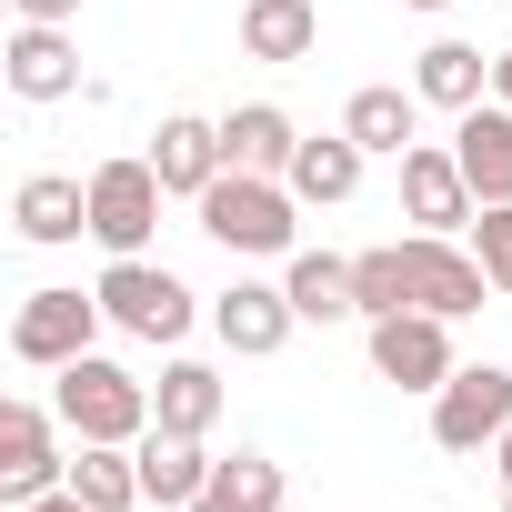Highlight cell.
I'll return each mask as SVG.
<instances>
[{
  "label": "cell",
  "mask_w": 512,
  "mask_h": 512,
  "mask_svg": "<svg viewBox=\"0 0 512 512\" xmlns=\"http://www.w3.org/2000/svg\"><path fill=\"white\" fill-rule=\"evenodd\" d=\"M191 211H201V231L221 251H241V262H282V251L302 241V191L272 181V171H221Z\"/></svg>",
  "instance_id": "1"
},
{
  "label": "cell",
  "mask_w": 512,
  "mask_h": 512,
  "mask_svg": "<svg viewBox=\"0 0 512 512\" xmlns=\"http://www.w3.org/2000/svg\"><path fill=\"white\" fill-rule=\"evenodd\" d=\"M51 412H61L81 442H141V432H151V382H131L121 362L81 352V362H61V392H51Z\"/></svg>",
  "instance_id": "2"
},
{
  "label": "cell",
  "mask_w": 512,
  "mask_h": 512,
  "mask_svg": "<svg viewBox=\"0 0 512 512\" xmlns=\"http://www.w3.org/2000/svg\"><path fill=\"white\" fill-rule=\"evenodd\" d=\"M161 171L151 161H101L91 171V241L111 251V262H141V241L161 231Z\"/></svg>",
  "instance_id": "3"
},
{
  "label": "cell",
  "mask_w": 512,
  "mask_h": 512,
  "mask_svg": "<svg viewBox=\"0 0 512 512\" xmlns=\"http://www.w3.org/2000/svg\"><path fill=\"white\" fill-rule=\"evenodd\" d=\"M111 312H101V292H71V282H51V292H31L21 302V322H11V352L31 362V372H61V362H81L91 352V332H101Z\"/></svg>",
  "instance_id": "4"
},
{
  "label": "cell",
  "mask_w": 512,
  "mask_h": 512,
  "mask_svg": "<svg viewBox=\"0 0 512 512\" xmlns=\"http://www.w3.org/2000/svg\"><path fill=\"white\" fill-rule=\"evenodd\" d=\"M512 432V372L502 362H462L442 392H432V442L442 452H482Z\"/></svg>",
  "instance_id": "5"
},
{
  "label": "cell",
  "mask_w": 512,
  "mask_h": 512,
  "mask_svg": "<svg viewBox=\"0 0 512 512\" xmlns=\"http://www.w3.org/2000/svg\"><path fill=\"white\" fill-rule=\"evenodd\" d=\"M402 282H412V312H442V322L482 312V292H492L482 251H462L452 231H412V241H402Z\"/></svg>",
  "instance_id": "6"
},
{
  "label": "cell",
  "mask_w": 512,
  "mask_h": 512,
  "mask_svg": "<svg viewBox=\"0 0 512 512\" xmlns=\"http://www.w3.org/2000/svg\"><path fill=\"white\" fill-rule=\"evenodd\" d=\"M91 292H101V312H111L131 342H181V332H191V292H181L161 262H111Z\"/></svg>",
  "instance_id": "7"
},
{
  "label": "cell",
  "mask_w": 512,
  "mask_h": 512,
  "mask_svg": "<svg viewBox=\"0 0 512 512\" xmlns=\"http://www.w3.org/2000/svg\"><path fill=\"white\" fill-rule=\"evenodd\" d=\"M372 372L402 382V392H442L462 362H452V322L442 312H382L372 322Z\"/></svg>",
  "instance_id": "8"
},
{
  "label": "cell",
  "mask_w": 512,
  "mask_h": 512,
  "mask_svg": "<svg viewBox=\"0 0 512 512\" xmlns=\"http://www.w3.org/2000/svg\"><path fill=\"white\" fill-rule=\"evenodd\" d=\"M71 482V462H61V442H51V412L41 402H11L0 412V492L11 502H41V492H61Z\"/></svg>",
  "instance_id": "9"
},
{
  "label": "cell",
  "mask_w": 512,
  "mask_h": 512,
  "mask_svg": "<svg viewBox=\"0 0 512 512\" xmlns=\"http://www.w3.org/2000/svg\"><path fill=\"white\" fill-rule=\"evenodd\" d=\"M472 181H462V161L452 151H432V141H412L402 151V221H422V231H472Z\"/></svg>",
  "instance_id": "10"
},
{
  "label": "cell",
  "mask_w": 512,
  "mask_h": 512,
  "mask_svg": "<svg viewBox=\"0 0 512 512\" xmlns=\"http://www.w3.org/2000/svg\"><path fill=\"white\" fill-rule=\"evenodd\" d=\"M151 171H161V191L171 201H201L231 161H221V121H201V111H171L161 131H151Z\"/></svg>",
  "instance_id": "11"
},
{
  "label": "cell",
  "mask_w": 512,
  "mask_h": 512,
  "mask_svg": "<svg viewBox=\"0 0 512 512\" xmlns=\"http://www.w3.org/2000/svg\"><path fill=\"white\" fill-rule=\"evenodd\" d=\"M292 322H302V312H292V292H272V282H231V292L211 302V332H221L241 362H272V352L292 342Z\"/></svg>",
  "instance_id": "12"
},
{
  "label": "cell",
  "mask_w": 512,
  "mask_h": 512,
  "mask_svg": "<svg viewBox=\"0 0 512 512\" xmlns=\"http://www.w3.org/2000/svg\"><path fill=\"white\" fill-rule=\"evenodd\" d=\"M0 71H11L21 101H71V91H81V51L61 41V21H21L11 51H0Z\"/></svg>",
  "instance_id": "13"
},
{
  "label": "cell",
  "mask_w": 512,
  "mask_h": 512,
  "mask_svg": "<svg viewBox=\"0 0 512 512\" xmlns=\"http://www.w3.org/2000/svg\"><path fill=\"white\" fill-rule=\"evenodd\" d=\"M452 161H462L472 201H512V111L502 101H472L462 131H452Z\"/></svg>",
  "instance_id": "14"
},
{
  "label": "cell",
  "mask_w": 512,
  "mask_h": 512,
  "mask_svg": "<svg viewBox=\"0 0 512 512\" xmlns=\"http://www.w3.org/2000/svg\"><path fill=\"white\" fill-rule=\"evenodd\" d=\"M131 452H141V502H161V512H191V502H201V482H211V452H201V442H181V432L151 422Z\"/></svg>",
  "instance_id": "15"
},
{
  "label": "cell",
  "mask_w": 512,
  "mask_h": 512,
  "mask_svg": "<svg viewBox=\"0 0 512 512\" xmlns=\"http://www.w3.org/2000/svg\"><path fill=\"white\" fill-rule=\"evenodd\" d=\"M292 151H302V131H292L282 101H241V111L221 121V161H231V171H272V181H282Z\"/></svg>",
  "instance_id": "16"
},
{
  "label": "cell",
  "mask_w": 512,
  "mask_h": 512,
  "mask_svg": "<svg viewBox=\"0 0 512 512\" xmlns=\"http://www.w3.org/2000/svg\"><path fill=\"white\" fill-rule=\"evenodd\" d=\"M11 221H21V241L61 251V241H81V231H91V181H61V171H41V181H21Z\"/></svg>",
  "instance_id": "17"
},
{
  "label": "cell",
  "mask_w": 512,
  "mask_h": 512,
  "mask_svg": "<svg viewBox=\"0 0 512 512\" xmlns=\"http://www.w3.org/2000/svg\"><path fill=\"white\" fill-rule=\"evenodd\" d=\"M312 41H322L312 0H241V51L251 61H312Z\"/></svg>",
  "instance_id": "18"
},
{
  "label": "cell",
  "mask_w": 512,
  "mask_h": 512,
  "mask_svg": "<svg viewBox=\"0 0 512 512\" xmlns=\"http://www.w3.org/2000/svg\"><path fill=\"white\" fill-rule=\"evenodd\" d=\"M342 131H352L362 151H382V161H402V151H412V131H422V91H392V81H372V91H352V111H342Z\"/></svg>",
  "instance_id": "19"
},
{
  "label": "cell",
  "mask_w": 512,
  "mask_h": 512,
  "mask_svg": "<svg viewBox=\"0 0 512 512\" xmlns=\"http://www.w3.org/2000/svg\"><path fill=\"white\" fill-rule=\"evenodd\" d=\"M362 161H372V151H362L352 131H322V141H302V151H292V171H282V181H292L302 201H322V211H332V201H352V191H362Z\"/></svg>",
  "instance_id": "20"
},
{
  "label": "cell",
  "mask_w": 512,
  "mask_h": 512,
  "mask_svg": "<svg viewBox=\"0 0 512 512\" xmlns=\"http://www.w3.org/2000/svg\"><path fill=\"white\" fill-rule=\"evenodd\" d=\"M151 422L181 432V442H201V432L221 422V372H211V362H171V372L151 382Z\"/></svg>",
  "instance_id": "21"
},
{
  "label": "cell",
  "mask_w": 512,
  "mask_h": 512,
  "mask_svg": "<svg viewBox=\"0 0 512 512\" xmlns=\"http://www.w3.org/2000/svg\"><path fill=\"white\" fill-rule=\"evenodd\" d=\"M282 292H292L302 322H362V302H352V262H342V251H292Z\"/></svg>",
  "instance_id": "22"
},
{
  "label": "cell",
  "mask_w": 512,
  "mask_h": 512,
  "mask_svg": "<svg viewBox=\"0 0 512 512\" xmlns=\"http://www.w3.org/2000/svg\"><path fill=\"white\" fill-rule=\"evenodd\" d=\"M412 91H422V101H442V111H472V101L492 91V61H482L472 41H432V51L412 61Z\"/></svg>",
  "instance_id": "23"
},
{
  "label": "cell",
  "mask_w": 512,
  "mask_h": 512,
  "mask_svg": "<svg viewBox=\"0 0 512 512\" xmlns=\"http://www.w3.org/2000/svg\"><path fill=\"white\" fill-rule=\"evenodd\" d=\"M71 492H81L91 512H131V502H141V452H131V442H81V452H71Z\"/></svg>",
  "instance_id": "24"
},
{
  "label": "cell",
  "mask_w": 512,
  "mask_h": 512,
  "mask_svg": "<svg viewBox=\"0 0 512 512\" xmlns=\"http://www.w3.org/2000/svg\"><path fill=\"white\" fill-rule=\"evenodd\" d=\"M191 512H282V462H262V452L211 462V482H201Z\"/></svg>",
  "instance_id": "25"
},
{
  "label": "cell",
  "mask_w": 512,
  "mask_h": 512,
  "mask_svg": "<svg viewBox=\"0 0 512 512\" xmlns=\"http://www.w3.org/2000/svg\"><path fill=\"white\" fill-rule=\"evenodd\" d=\"M352 302H362V322H382V312H412L402 241H382V251H352Z\"/></svg>",
  "instance_id": "26"
},
{
  "label": "cell",
  "mask_w": 512,
  "mask_h": 512,
  "mask_svg": "<svg viewBox=\"0 0 512 512\" xmlns=\"http://www.w3.org/2000/svg\"><path fill=\"white\" fill-rule=\"evenodd\" d=\"M472 251H482L492 292H512V201H482V211H472Z\"/></svg>",
  "instance_id": "27"
},
{
  "label": "cell",
  "mask_w": 512,
  "mask_h": 512,
  "mask_svg": "<svg viewBox=\"0 0 512 512\" xmlns=\"http://www.w3.org/2000/svg\"><path fill=\"white\" fill-rule=\"evenodd\" d=\"M21 21H81V0H11Z\"/></svg>",
  "instance_id": "28"
},
{
  "label": "cell",
  "mask_w": 512,
  "mask_h": 512,
  "mask_svg": "<svg viewBox=\"0 0 512 512\" xmlns=\"http://www.w3.org/2000/svg\"><path fill=\"white\" fill-rule=\"evenodd\" d=\"M11 512H91V502H81V492L61 482V492H41V502H11Z\"/></svg>",
  "instance_id": "29"
},
{
  "label": "cell",
  "mask_w": 512,
  "mask_h": 512,
  "mask_svg": "<svg viewBox=\"0 0 512 512\" xmlns=\"http://www.w3.org/2000/svg\"><path fill=\"white\" fill-rule=\"evenodd\" d=\"M492 101H502V111H512V51H502V61H492Z\"/></svg>",
  "instance_id": "30"
},
{
  "label": "cell",
  "mask_w": 512,
  "mask_h": 512,
  "mask_svg": "<svg viewBox=\"0 0 512 512\" xmlns=\"http://www.w3.org/2000/svg\"><path fill=\"white\" fill-rule=\"evenodd\" d=\"M492 462H502V482H512V432H502V442H492Z\"/></svg>",
  "instance_id": "31"
},
{
  "label": "cell",
  "mask_w": 512,
  "mask_h": 512,
  "mask_svg": "<svg viewBox=\"0 0 512 512\" xmlns=\"http://www.w3.org/2000/svg\"><path fill=\"white\" fill-rule=\"evenodd\" d=\"M402 11H452V0H402Z\"/></svg>",
  "instance_id": "32"
},
{
  "label": "cell",
  "mask_w": 512,
  "mask_h": 512,
  "mask_svg": "<svg viewBox=\"0 0 512 512\" xmlns=\"http://www.w3.org/2000/svg\"><path fill=\"white\" fill-rule=\"evenodd\" d=\"M502 512H512V482H502Z\"/></svg>",
  "instance_id": "33"
}]
</instances>
